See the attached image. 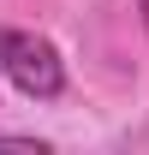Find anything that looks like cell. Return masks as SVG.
<instances>
[{"instance_id": "1", "label": "cell", "mask_w": 149, "mask_h": 155, "mask_svg": "<svg viewBox=\"0 0 149 155\" xmlns=\"http://www.w3.org/2000/svg\"><path fill=\"white\" fill-rule=\"evenodd\" d=\"M0 66H6V78L18 84L24 96H60L66 90V66H60L54 54V42H42V36H24V30H12V36H0Z\"/></svg>"}, {"instance_id": "2", "label": "cell", "mask_w": 149, "mask_h": 155, "mask_svg": "<svg viewBox=\"0 0 149 155\" xmlns=\"http://www.w3.org/2000/svg\"><path fill=\"white\" fill-rule=\"evenodd\" d=\"M137 12H143V30H149V0H137Z\"/></svg>"}]
</instances>
